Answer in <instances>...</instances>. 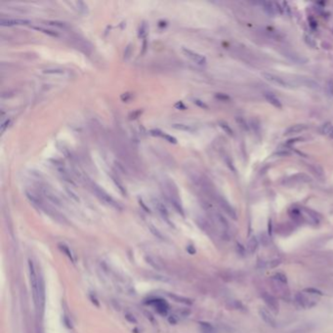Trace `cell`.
<instances>
[{"label": "cell", "mask_w": 333, "mask_h": 333, "mask_svg": "<svg viewBox=\"0 0 333 333\" xmlns=\"http://www.w3.org/2000/svg\"><path fill=\"white\" fill-rule=\"evenodd\" d=\"M219 125H220V127L222 128L223 130L227 133V134H229V135H233V130H232V128H231L230 126H229V124L226 123L225 121H220V122H219Z\"/></svg>", "instance_id": "484cf974"}, {"label": "cell", "mask_w": 333, "mask_h": 333, "mask_svg": "<svg viewBox=\"0 0 333 333\" xmlns=\"http://www.w3.org/2000/svg\"><path fill=\"white\" fill-rule=\"evenodd\" d=\"M261 75L263 76V78L265 80H267L268 82L275 84V85H278L281 88H294V84L292 82H290L289 80H287L286 78H283L281 76L276 75L274 73L271 72H262Z\"/></svg>", "instance_id": "6da1fadb"}, {"label": "cell", "mask_w": 333, "mask_h": 333, "mask_svg": "<svg viewBox=\"0 0 333 333\" xmlns=\"http://www.w3.org/2000/svg\"><path fill=\"white\" fill-rule=\"evenodd\" d=\"M33 29H36L38 31H42L43 33L45 34H48V35L50 36H53V37H58L59 34L57 32H55L53 30H50V29H43V27H31Z\"/></svg>", "instance_id": "44dd1931"}, {"label": "cell", "mask_w": 333, "mask_h": 333, "mask_svg": "<svg viewBox=\"0 0 333 333\" xmlns=\"http://www.w3.org/2000/svg\"><path fill=\"white\" fill-rule=\"evenodd\" d=\"M326 91L329 96L333 97V80H328L326 84Z\"/></svg>", "instance_id": "f546056e"}, {"label": "cell", "mask_w": 333, "mask_h": 333, "mask_svg": "<svg viewBox=\"0 0 333 333\" xmlns=\"http://www.w3.org/2000/svg\"><path fill=\"white\" fill-rule=\"evenodd\" d=\"M42 194H43L46 197L50 200L51 202H53L54 204H57V205H61V201H60V199L56 196L53 192H50L48 190L47 188H42Z\"/></svg>", "instance_id": "e0dca14e"}, {"label": "cell", "mask_w": 333, "mask_h": 333, "mask_svg": "<svg viewBox=\"0 0 333 333\" xmlns=\"http://www.w3.org/2000/svg\"><path fill=\"white\" fill-rule=\"evenodd\" d=\"M9 124H10V120H8V119H7V120H6L5 122H2V125H1V131H2V132H4V131H5V129H6V127H8Z\"/></svg>", "instance_id": "ab89813d"}, {"label": "cell", "mask_w": 333, "mask_h": 333, "mask_svg": "<svg viewBox=\"0 0 333 333\" xmlns=\"http://www.w3.org/2000/svg\"><path fill=\"white\" fill-rule=\"evenodd\" d=\"M265 99L267 100V102H269L271 105H273L274 107L278 108H281V107H282L281 102H280V100L275 95V94L265 93Z\"/></svg>", "instance_id": "5bb4252c"}, {"label": "cell", "mask_w": 333, "mask_h": 333, "mask_svg": "<svg viewBox=\"0 0 333 333\" xmlns=\"http://www.w3.org/2000/svg\"><path fill=\"white\" fill-rule=\"evenodd\" d=\"M304 40H305V42H306V43L309 45L310 47H312V48H315V45H317V43H315V40L314 39L313 37H312L311 35H309V34H305V36H304Z\"/></svg>", "instance_id": "d4e9b609"}, {"label": "cell", "mask_w": 333, "mask_h": 333, "mask_svg": "<svg viewBox=\"0 0 333 333\" xmlns=\"http://www.w3.org/2000/svg\"><path fill=\"white\" fill-rule=\"evenodd\" d=\"M217 201H218V204L220 205V207L222 208L224 211H225L227 214L231 217V218H233L234 220H236V210H234V208L226 200L225 198L221 197V196H218V197H217Z\"/></svg>", "instance_id": "277c9868"}, {"label": "cell", "mask_w": 333, "mask_h": 333, "mask_svg": "<svg viewBox=\"0 0 333 333\" xmlns=\"http://www.w3.org/2000/svg\"><path fill=\"white\" fill-rule=\"evenodd\" d=\"M183 52L187 57L190 58L192 61H194L195 64H197L199 66H204L206 64V58L204 56H202L198 53H195V52L189 50V49H186V48H183Z\"/></svg>", "instance_id": "8992f818"}, {"label": "cell", "mask_w": 333, "mask_h": 333, "mask_svg": "<svg viewBox=\"0 0 333 333\" xmlns=\"http://www.w3.org/2000/svg\"><path fill=\"white\" fill-rule=\"evenodd\" d=\"M113 183L115 184V186H116V187L118 188V190L120 191L121 194H123V195H126V190H125L124 186L122 185L121 182L119 181L117 178H115V177H113Z\"/></svg>", "instance_id": "7402d4cb"}, {"label": "cell", "mask_w": 333, "mask_h": 333, "mask_svg": "<svg viewBox=\"0 0 333 333\" xmlns=\"http://www.w3.org/2000/svg\"><path fill=\"white\" fill-rule=\"evenodd\" d=\"M328 135H329V137H330V138H333V126L331 127L330 131H329V134Z\"/></svg>", "instance_id": "f6af8a7d"}, {"label": "cell", "mask_w": 333, "mask_h": 333, "mask_svg": "<svg viewBox=\"0 0 333 333\" xmlns=\"http://www.w3.org/2000/svg\"><path fill=\"white\" fill-rule=\"evenodd\" d=\"M29 280H30V285L31 290H32V296L34 303L37 304L38 300H39V281H38V278L34 269V265L32 261H29Z\"/></svg>", "instance_id": "7a4b0ae2"}, {"label": "cell", "mask_w": 333, "mask_h": 333, "mask_svg": "<svg viewBox=\"0 0 333 333\" xmlns=\"http://www.w3.org/2000/svg\"><path fill=\"white\" fill-rule=\"evenodd\" d=\"M332 127V125L330 123H324L323 125L320 127V133L321 134H329V131Z\"/></svg>", "instance_id": "83f0119b"}, {"label": "cell", "mask_w": 333, "mask_h": 333, "mask_svg": "<svg viewBox=\"0 0 333 333\" xmlns=\"http://www.w3.org/2000/svg\"><path fill=\"white\" fill-rule=\"evenodd\" d=\"M311 169L318 177H321L322 175H323V170H322V168L320 165H318V164H313V165H311Z\"/></svg>", "instance_id": "603a6c76"}, {"label": "cell", "mask_w": 333, "mask_h": 333, "mask_svg": "<svg viewBox=\"0 0 333 333\" xmlns=\"http://www.w3.org/2000/svg\"><path fill=\"white\" fill-rule=\"evenodd\" d=\"M263 8H264L265 12L270 16H275L276 13H278V4L275 2H268V1H264L262 2Z\"/></svg>", "instance_id": "8fae6325"}, {"label": "cell", "mask_w": 333, "mask_h": 333, "mask_svg": "<svg viewBox=\"0 0 333 333\" xmlns=\"http://www.w3.org/2000/svg\"><path fill=\"white\" fill-rule=\"evenodd\" d=\"M292 180H289L292 183H303V182H310V177H308L306 174H297L291 177Z\"/></svg>", "instance_id": "ac0fdd59"}, {"label": "cell", "mask_w": 333, "mask_h": 333, "mask_svg": "<svg viewBox=\"0 0 333 333\" xmlns=\"http://www.w3.org/2000/svg\"><path fill=\"white\" fill-rule=\"evenodd\" d=\"M26 195L27 197L29 199V201L34 204L37 207H40V208H43L44 207V204H43V201H42V199L39 195L35 192H30V191H27L26 192Z\"/></svg>", "instance_id": "30bf717a"}, {"label": "cell", "mask_w": 333, "mask_h": 333, "mask_svg": "<svg viewBox=\"0 0 333 333\" xmlns=\"http://www.w3.org/2000/svg\"><path fill=\"white\" fill-rule=\"evenodd\" d=\"M146 33H147V26H146V24H145V23H143V24H142V26H141V27H140L139 36L144 37V36L146 35Z\"/></svg>", "instance_id": "836d02e7"}, {"label": "cell", "mask_w": 333, "mask_h": 333, "mask_svg": "<svg viewBox=\"0 0 333 333\" xmlns=\"http://www.w3.org/2000/svg\"><path fill=\"white\" fill-rule=\"evenodd\" d=\"M30 22L27 20L23 19H1L0 24L3 27H12V26H22V24H27Z\"/></svg>", "instance_id": "9c48e42d"}, {"label": "cell", "mask_w": 333, "mask_h": 333, "mask_svg": "<svg viewBox=\"0 0 333 333\" xmlns=\"http://www.w3.org/2000/svg\"><path fill=\"white\" fill-rule=\"evenodd\" d=\"M66 192H68L69 195L71 196V197L74 201H76V202H78V201H79V197H78L77 195H76L75 192H73L71 190H69V189H66Z\"/></svg>", "instance_id": "1f68e13d"}, {"label": "cell", "mask_w": 333, "mask_h": 333, "mask_svg": "<svg viewBox=\"0 0 333 333\" xmlns=\"http://www.w3.org/2000/svg\"><path fill=\"white\" fill-rule=\"evenodd\" d=\"M175 108H179V110H182V111L186 110V106H184V104L182 103V102H178V103L175 105Z\"/></svg>", "instance_id": "f35d334b"}, {"label": "cell", "mask_w": 333, "mask_h": 333, "mask_svg": "<svg viewBox=\"0 0 333 333\" xmlns=\"http://www.w3.org/2000/svg\"><path fill=\"white\" fill-rule=\"evenodd\" d=\"M258 245H259V242H258L257 237L252 236L250 239L248 240L247 245H246V249L248 251V253H250V254L255 253L256 250L258 249Z\"/></svg>", "instance_id": "2e32d148"}, {"label": "cell", "mask_w": 333, "mask_h": 333, "mask_svg": "<svg viewBox=\"0 0 333 333\" xmlns=\"http://www.w3.org/2000/svg\"><path fill=\"white\" fill-rule=\"evenodd\" d=\"M44 73H47V74H64L65 71L61 69H47L43 71Z\"/></svg>", "instance_id": "cb8c5ba5"}, {"label": "cell", "mask_w": 333, "mask_h": 333, "mask_svg": "<svg viewBox=\"0 0 333 333\" xmlns=\"http://www.w3.org/2000/svg\"><path fill=\"white\" fill-rule=\"evenodd\" d=\"M262 298H263V300H264L265 304L267 305L270 310H272V311H274V312H278V308H279L278 301V299H276L275 296L271 295L270 293L264 292V293L262 294Z\"/></svg>", "instance_id": "5b68a950"}, {"label": "cell", "mask_w": 333, "mask_h": 333, "mask_svg": "<svg viewBox=\"0 0 333 333\" xmlns=\"http://www.w3.org/2000/svg\"><path fill=\"white\" fill-rule=\"evenodd\" d=\"M305 292H309V293H311V294H318V295H321V291H320V290H318V289H315V288H307V289H305Z\"/></svg>", "instance_id": "e575fe53"}, {"label": "cell", "mask_w": 333, "mask_h": 333, "mask_svg": "<svg viewBox=\"0 0 333 333\" xmlns=\"http://www.w3.org/2000/svg\"><path fill=\"white\" fill-rule=\"evenodd\" d=\"M307 128H308V126L306 124H294L286 129L284 131V135L288 136V135L297 134V133H301L305 131Z\"/></svg>", "instance_id": "7c38bea8"}, {"label": "cell", "mask_w": 333, "mask_h": 333, "mask_svg": "<svg viewBox=\"0 0 333 333\" xmlns=\"http://www.w3.org/2000/svg\"><path fill=\"white\" fill-rule=\"evenodd\" d=\"M194 104H196V105H197V106L201 107V108H207V106H206V105H205L204 103H202L201 101H199V100H194Z\"/></svg>", "instance_id": "b9f144b4"}, {"label": "cell", "mask_w": 333, "mask_h": 333, "mask_svg": "<svg viewBox=\"0 0 333 333\" xmlns=\"http://www.w3.org/2000/svg\"><path fill=\"white\" fill-rule=\"evenodd\" d=\"M48 24H50V26H54V27H58L60 29H65L66 27L65 23H62V22H49Z\"/></svg>", "instance_id": "d6a6232c"}, {"label": "cell", "mask_w": 333, "mask_h": 333, "mask_svg": "<svg viewBox=\"0 0 333 333\" xmlns=\"http://www.w3.org/2000/svg\"><path fill=\"white\" fill-rule=\"evenodd\" d=\"M57 170L65 181H66L68 183L71 184V185H75L74 181L72 180L71 175H69V173L68 172V170L66 169V167L63 165V164H59V165H57Z\"/></svg>", "instance_id": "4fadbf2b"}, {"label": "cell", "mask_w": 333, "mask_h": 333, "mask_svg": "<svg viewBox=\"0 0 333 333\" xmlns=\"http://www.w3.org/2000/svg\"><path fill=\"white\" fill-rule=\"evenodd\" d=\"M141 113H142V111H134V113H132L130 114V118H131V119H135V118H137Z\"/></svg>", "instance_id": "74e56055"}, {"label": "cell", "mask_w": 333, "mask_h": 333, "mask_svg": "<svg viewBox=\"0 0 333 333\" xmlns=\"http://www.w3.org/2000/svg\"><path fill=\"white\" fill-rule=\"evenodd\" d=\"M150 230H152V232H153V234H155V236H158V237H162V236H161V234H159V232H158V231H157V230L155 229V228H153V226H150Z\"/></svg>", "instance_id": "7bdbcfd3"}, {"label": "cell", "mask_w": 333, "mask_h": 333, "mask_svg": "<svg viewBox=\"0 0 333 333\" xmlns=\"http://www.w3.org/2000/svg\"><path fill=\"white\" fill-rule=\"evenodd\" d=\"M76 5H77V7H78V10L81 13H87V5L85 4V3H83V2H81V1H78V2H76Z\"/></svg>", "instance_id": "4dcf8cb0"}, {"label": "cell", "mask_w": 333, "mask_h": 333, "mask_svg": "<svg viewBox=\"0 0 333 333\" xmlns=\"http://www.w3.org/2000/svg\"><path fill=\"white\" fill-rule=\"evenodd\" d=\"M296 301L297 303L303 308H311L315 304V301L312 298H308L303 293H298L296 295Z\"/></svg>", "instance_id": "ba28073f"}, {"label": "cell", "mask_w": 333, "mask_h": 333, "mask_svg": "<svg viewBox=\"0 0 333 333\" xmlns=\"http://www.w3.org/2000/svg\"><path fill=\"white\" fill-rule=\"evenodd\" d=\"M130 99H131L130 93H124L123 95L121 96V100L123 101V102H128Z\"/></svg>", "instance_id": "8d00e7d4"}, {"label": "cell", "mask_w": 333, "mask_h": 333, "mask_svg": "<svg viewBox=\"0 0 333 333\" xmlns=\"http://www.w3.org/2000/svg\"><path fill=\"white\" fill-rule=\"evenodd\" d=\"M155 208L157 209V211H158L159 214L161 215V217H162L163 219H165L167 222H169V220H168V211L163 203L160 202L158 199H156V200H155Z\"/></svg>", "instance_id": "9a60e30c"}, {"label": "cell", "mask_w": 333, "mask_h": 333, "mask_svg": "<svg viewBox=\"0 0 333 333\" xmlns=\"http://www.w3.org/2000/svg\"><path fill=\"white\" fill-rule=\"evenodd\" d=\"M130 50H131V47H130V45H129V46H127V48H126V51L124 52V58L125 59H127L129 57V54H130Z\"/></svg>", "instance_id": "ee69618b"}, {"label": "cell", "mask_w": 333, "mask_h": 333, "mask_svg": "<svg viewBox=\"0 0 333 333\" xmlns=\"http://www.w3.org/2000/svg\"><path fill=\"white\" fill-rule=\"evenodd\" d=\"M274 279H276V281H278V282L283 283V284H284V283H286V276L283 275V274H280V273L276 274L274 276Z\"/></svg>", "instance_id": "f1b7e54d"}, {"label": "cell", "mask_w": 333, "mask_h": 333, "mask_svg": "<svg viewBox=\"0 0 333 333\" xmlns=\"http://www.w3.org/2000/svg\"><path fill=\"white\" fill-rule=\"evenodd\" d=\"M158 137H161V138L165 139L167 142H169L171 144H176L177 143V140L175 139L174 137H172V136H170V135H168V134H165V133H163V132H161V131L159 133Z\"/></svg>", "instance_id": "4316f807"}, {"label": "cell", "mask_w": 333, "mask_h": 333, "mask_svg": "<svg viewBox=\"0 0 333 333\" xmlns=\"http://www.w3.org/2000/svg\"><path fill=\"white\" fill-rule=\"evenodd\" d=\"M280 264V260H275V261H272L270 262V267L274 268V267H276V266H278Z\"/></svg>", "instance_id": "60d3db41"}, {"label": "cell", "mask_w": 333, "mask_h": 333, "mask_svg": "<svg viewBox=\"0 0 333 333\" xmlns=\"http://www.w3.org/2000/svg\"><path fill=\"white\" fill-rule=\"evenodd\" d=\"M92 190H93L94 192H95V194H96V195L98 196V197H99L103 202L107 203L108 205L113 206V207L116 208V209H121V206L118 204V202L115 201L114 199H113V197H111V196L110 194H107V192H105L101 187H99V186H98V185L93 184V185H92Z\"/></svg>", "instance_id": "3957f363"}, {"label": "cell", "mask_w": 333, "mask_h": 333, "mask_svg": "<svg viewBox=\"0 0 333 333\" xmlns=\"http://www.w3.org/2000/svg\"><path fill=\"white\" fill-rule=\"evenodd\" d=\"M269 233H270V234H272V224H271V221L269 222Z\"/></svg>", "instance_id": "bcb514c9"}, {"label": "cell", "mask_w": 333, "mask_h": 333, "mask_svg": "<svg viewBox=\"0 0 333 333\" xmlns=\"http://www.w3.org/2000/svg\"><path fill=\"white\" fill-rule=\"evenodd\" d=\"M172 127L175 128V129H177V130H180V131L192 132V130H194L190 125L183 124V123H174V124H172Z\"/></svg>", "instance_id": "ffe728a7"}, {"label": "cell", "mask_w": 333, "mask_h": 333, "mask_svg": "<svg viewBox=\"0 0 333 333\" xmlns=\"http://www.w3.org/2000/svg\"><path fill=\"white\" fill-rule=\"evenodd\" d=\"M261 242H262V244L263 245H268L269 244V242H270V239H269V236H266V234H262L261 236Z\"/></svg>", "instance_id": "d590c367"}, {"label": "cell", "mask_w": 333, "mask_h": 333, "mask_svg": "<svg viewBox=\"0 0 333 333\" xmlns=\"http://www.w3.org/2000/svg\"><path fill=\"white\" fill-rule=\"evenodd\" d=\"M259 315L263 320H264L266 323L272 327H276V321L275 320V318L273 317V315L270 313V311H268L265 308H261L259 310Z\"/></svg>", "instance_id": "52a82bcc"}, {"label": "cell", "mask_w": 333, "mask_h": 333, "mask_svg": "<svg viewBox=\"0 0 333 333\" xmlns=\"http://www.w3.org/2000/svg\"><path fill=\"white\" fill-rule=\"evenodd\" d=\"M215 220H216V222L218 223V225L222 228V229L224 230V231H227L228 230V228H229V225H228V222H227V220L224 218V217L221 215V214H219V213H216L215 214Z\"/></svg>", "instance_id": "d6986e66"}]
</instances>
